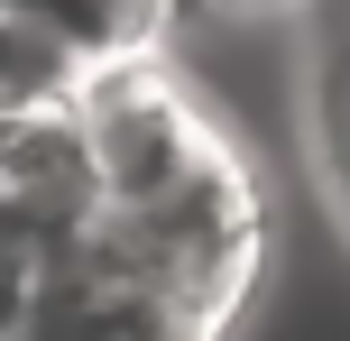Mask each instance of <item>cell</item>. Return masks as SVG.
I'll return each mask as SVG.
<instances>
[{"instance_id":"cell-4","label":"cell","mask_w":350,"mask_h":341,"mask_svg":"<svg viewBox=\"0 0 350 341\" xmlns=\"http://www.w3.org/2000/svg\"><path fill=\"white\" fill-rule=\"evenodd\" d=\"M314 111H323V166H332V194L350 203V18H341L332 46H323V92H314Z\"/></svg>"},{"instance_id":"cell-3","label":"cell","mask_w":350,"mask_h":341,"mask_svg":"<svg viewBox=\"0 0 350 341\" xmlns=\"http://www.w3.org/2000/svg\"><path fill=\"white\" fill-rule=\"evenodd\" d=\"M83 74H92V65L46 28V18L0 10V111H65Z\"/></svg>"},{"instance_id":"cell-2","label":"cell","mask_w":350,"mask_h":341,"mask_svg":"<svg viewBox=\"0 0 350 341\" xmlns=\"http://www.w3.org/2000/svg\"><path fill=\"white\" fill-rule=\"evenodd\" d=\"M0 10L46 18L83 65H111V55H148V46H157L175 0H0Z\"/></svg>"},{"instance_id":"cell-5","label":"cell","mask_w":350,"mask_h":341,"mask_svg":"<svg viewBox=\"0 0 350 341\" xmlns=\"http://www.w3.org/2000/svg\"><path fill=\"white\" fill-rule=\"evenodd\" d=\"M212 10H267V0H212Z\"/></svg>"},{"instance_id":"cell-1","label":"cell","mask_w":350,"mask_h":341,"mask_svg":"<svg viewBox=\"0 0 350 341\" xmlns=\"http://www.w3.org/2000/svg\"><path fill=\"white\" fill-rule=\"evenodd\" d=\"M221 323H230L221 305H203V295L129 268L83 221L74 249L55 258V277H46V295H37V314H28L18 341H221Z\"/></svg>"}]
</instances>
